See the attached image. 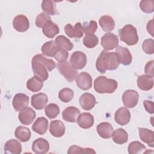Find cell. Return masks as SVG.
I'll use <instances>...</instances> for the list:
<instances>
[{"label":"cell","instance_id":"cell-1","mask_svg":"<svg viewBox=\"0 0 154 154\" xmlns=\"http://www.w3.org/2000/svg\"><path fill=\"white\" fill-rule=\"evenodd\" d=\"M31 64L34 75L40 78L43 81L48 78V72L52 71L56 66L54 61L51 59L46 58L42 54L34 55L32 57Z\"/></svg>","mask_w":154,"mask_h":154},{"label":"cell","instance_id":"cell-2","mask_svg":"<svg viewBox=\"0 0 154 154\" xmlns=\"http://www.w3.org/2000/svg\"><path fill=\"white\" fill-rule=\"evenodd\" d=\"M119 64L120 62L116 52H109L103 50L96 60V68L100 73H105L107 70H114L117 69Z\"/></svg>","mask_w":154,"mask_h":154},{"label":"cell","instance_id":"cell-3","mask_svg":"<svg viewBox=\"0 0 154 154\" xmlns=\"http://www.w3.org/2000/svg\"><path fill=\"white\" fill-rule=\"evenodd\" d=\"M117 82L113 79H109L104 76H99L94 81L95 91L100 94L112 93L117 88Z\"/></svg>","mask_w":154,"mask_h":154},{"label":"cell","instance_id":"cell-4","mask_svg":"<svg viewBox=\"0 0 154 154\" xmlns=\"http://www.w3.org/2000/svg\"><path fill=\"white\" fill-rule=\"evenodd\" d=\"M120 40L129 46L136 45L138 42V36L137 29L132 25H125L119 31Z\"/></svg>","mask_w":154,"mask_h":154},{"label":"cell","instance_id":"cell-5","mask_svg":"<svg viewBox=\"0 0 154 154\" xmlns=\"http://www.w3.org/2000/svg\"><path fill=\"white\" fill-rule=\"evenodd\" d=\"M58 69L61 75H62L65 79L69 82H73L78 75V72L70 63L65 61L58 63L57 65Z\"/></svg>","mask_w":154,"mask_h":154},{"label":"cell","instance_id":"cell-6","mask_svg":"<svg viewBox=\"0 0 154 154\" xmlns=\"http://www.w3.org/2000/svg\"><path fill=\"white\" fill-rule=\"evenodd\" d=\"M138 99V93L134 90H127L122 95V101L124 105L129 108H134L137 105Z\"/></svg>","mask_w":154,"mask_h":154},{"label":"cell","instance_id":"cell-7","mask_svg":"<svg viewBox=\"0 0 154 154\" xmlns=\"http://www.w3.org/2000/svg\"><path fill=\"white\" fill-rule=\"evenodd\" d=\"M100 43L105 51L112 50L117 47L119 38L114 34L108 32L102 37Z\"/></svg>","mask_w":154,"mask_h":154},{"label":"cell","instance_id":"cell-8","mask_svg":"<svg viewBox=\"0 0 154 154\" xmlns=\"http://www.w3.org/2000/svg\"><path fill=\"white\" fill-rule=\"evenodd\" d=\"M87 57L81 51L74 52L70 58V64L76 69H83L87 64Z\"/></svg>","mask_w":154,"mask_h":154},{"label":"cell","instance_id":"cell-9","mask_svg":"<svg viewBox=\"0 0 154 154\" xmlns=\"http://www.w3.org/2000/svg\"><path fill=\"white\" fill-rule=\"evenodd\" d=\"M13 106L16 111H20L29 104V97L24 93H17L13 99Z\"/></svg>","mask_w":154,"mask_h":154},{"label":"cell","instance_id":"cell-10","mask_svg":"<svg viewBox=\"0 0 154 154\" xmlns=\"http://www.w3.org/2000/svg\"><path fill=\"white\" fill-rule=\"evenodd\" d=\"M76 84L80 89L87 90L92 87V78L89 73L83 72L76 78Z\"/></svg>","mask_w":154,"mask_h":154},{"label":"cell","instance_id":"cell-11","mask_svg":"<svg viewBox=\"0 0 154 154\" xmlns=\"http://www.w3.org/2000/svg\"><path fill=\"white\" fill-rule=\"evenodd\" d=\"M13 26L17 31L23 32L29 29V22L26 16L23 14H19L14 18Z\"/></svg>","mask_w":154,"mask_h":154},{"label":"cell","instance_id":"cell-12","mask_svg":"<svg viewBox=\"0 0 154 154\" xmlns=\"http://www.w3.org/2000/svg\"><path fill=\"white\" fill-rule=\"evenodd\" d=\"M36 117L35 112L30 107H26L20 111L18 119L20 122L25 125H30Z\"/></svg>","mask_w":154,"mask_h":154},{"label":"cell","instance_id":"cell-13","mask_svg":"<svg viewBox=\"0 0 154 154\" xmlns=\"http://www.w3.org/2000/svg\"><path fill=\"white\" fill-rule=\"evenodd\" d=\"M114 119L119 125L122 126L126 125L131 120L130 111L126 107H121L115 112Z\"/></svg>","mask_w":154,"mask_h":154},{"label":"cell","instance_id":"cell-14","mask_svg":"<svg viewBox=\"0 0 154 154\" xmlns=\"http://www.w3.org/2000/svg\"><path fill=\"white\" fill-rule=\"evenodd\" d=\"M116 53L117 55L120 64L121 63L124 66L131 64L132 61V57L128 48L123 46H118L116 49Z\"/></svg>","mask_w":154,"mask_h":154},{"label":"cell","instance_id":"cell-15","mask_svg":"<svg viewBox=\"0 0 154 154\" xmlns=\"http://www.w3.org/2000/svg\"><path fill=\"white\" fill-rule=\"evenodd\" d=\"M64 31L66 35L70 38H79L83 36L82 25L80 22L75 23L73 26L70 23H68L64 26Z\"/></svg>","mask_w":154,"mask_h":154},{"label":"cell","instance_id":"cell-16","mask_svg":"<svg viewBox=\"0 0 154 154\" xmlns=\"http://www.w3.org/2000/svg\"><path fill=\"white\" fill-rule=\"evenodd\" d=\"M32 150L37 154L46 153L49 150V142L43 138H38L33 141Z\"/></svg>","mask_w":154,"mask_h":154},{"label":"cell","instance_id":"cell-17","mask_svg":"<svg viewBox=\"0 0 154 154\" xmlns=\"http://www.w3.org/2000/svg\"><path fill=\"white\" fill-rule=\"evenodd\" d=\"M79 100L82 108L87 111L91 109L96 103L94 95L89 93H83L79 97Z\"/></svg>","mask_w":154,"mask_h":154},{"label":"cell","instance_id":"cell-18","mask_svg":"<svg viewBox=\"0 0 154 154\" xmlns=\"http://www.w3.org/2000/svg\"><path fill=\"white\" fill-rule=\"evenodd\" d=\"M48 101V96L43 93H38L31 97V105L37 110L43 109L46 106Z\"/></svg>","mask_w":154,"mask_h":154},{"label":"cell","instance_id":"cell-19","mask_svg":"<svg viewBox=\"0 0 154 154\" xmlns=\"http://www.w3.org/2000/svg\"><path fill=\"white\" fill-rule=\"evenodd\" d=\"M79 115L80 110L75 106L67 107L62 112V117L64 120L70 123L76 122Z\"/></svg>","mask_w":154,"mask_h":154},{"label":"cell","instance_id":"cell-20","mask_svg":"<svg viewBox=\"0 0 154 154\" xmlns=\"http://www.w3.org/2000/svg\"><path fill=\"white\" fill-rule=\"evenodd\" d=\"M65 126L63 122L59 120L51 122L49 126V132L51 135L55 137H61L64 135Z\"/></svg>","mask_w":154,"mask_h":154},{"label":"cell","instance_id":"cell-21","mask_svg":"<svg viewBox=\"0 0 154 154\" xmlns=\"http://www.w3.org/2000/svg\"><path fill=\"white\" fill-rule=\"evenodd\" d=\"M137 85L140 90L143 91L151 90L153 87V77L147 75L138 76L137 78Z\"/></svg>","mask_w":154,"mask_h":154},{"label":"cell","instance_id":"cell-22","mask_svg":"<svg viewBox=\"0 0 154 154\" xmlns=\"http://www.w3.org/2000/svg\"><path fill=\"white\" fill-rule=\"evenodd\" d=\"M77 123L81 128L89 129L94 124V117L89 112H83L78 116Z\"/></svg>","mask_w":154,"mask_h":154},{"label":"cell","instance_id":"cell-23","mask_svg":"<svg viewBox=\"0 0 154 154\" xmlns=\"http://www.w3.org/2000/svg\"><path fill=\"white\" fill-rule=\"evenodd\" d=\"M97 132L100 137L108 139L112 137L114 129L109 123L102 122L97 126Z\"/></svg>","mask_w":154,"mask_h":154},{"label":"cell","instance_id":"cell-24","mask_svg":"<svg viewBox=\"0 0 154 154\" xmlns=\"http://www.w3.org/2000/svg\"><path fill=\"white\" fill-rule=\"evenodd\" d=\"M139 136L142 141L153 147L154 146V134L153 131L144 128H138Z\"/></svg>","mask_w":154,"mask_h":154},{"label":"cell","instance_id":"cell-25","mask_svg":"<svg viewBox=\"0 0 154 154\" xmlns=\"http://www.w3.org/2000/svg\"><path fill=\"white\" fill-rule=\"evenodd\" d=\"M48 128V120L44 117L37 119L32 126V130L39 135L45 134Z\"/></svg>","mask_w":154,"mask_h":154},{"label":"cell","instance_id":"cell-26","mask_svg":"<svg viewBox=\"0 0 154 154\" xmlns=\"http://www.w3.org/2000/svg\"><path fill=\"white\" fill-rule=\"evenodd\" d=\"M4 152L5 153L19 154L22 152L21 144L16 140L11 139L5 143Z\"/></svg>","mask_w":154,"mask_h":154},{"label":"cell","instance_id":"cell-27","mask_svg":"<svg viewBox=\"0 0 154 154\" xmlns=\"http://www.w3.org/2000/svg\"><path fill=\"white\" fill-rule=\"evenodd\" d=\"M42 32L43 34L48 38H54L60 32L59 27L52 20L46 22L42 28Z\"/></svg>","mask_w":154,"mask_h":154},{"label":"cell","instance_id":"cell-28","mask_svg":"<svg viewBox=\"0 0 154 154\" xmlns=\"http://www.w3.org/2000/svg\"><path fill=\"white\" fill-rule=\"evenodd\" d=\"M59 48L57 46L55 41L51 40L45 43L41 48L42 54L46 56L54 57Z\"/></svg>","mask_w":154,"mask_h":154},{"label":"cell","instance_id":"cell-29","mask_svg":"<svg viewBox=\"0 0 154 154\" xmlns=\"http://www.w3.org/2000/svg\"><path fill=\"white\" fill-rule=\"evenodd\" d=\"M99 23L102 29L105 32L111 31L115 27L114 20L110 16L105 15L101 16L99 20Z\"/></svg>","mask_w":154,"mask_h":154},{"label":"cell","instance_id":"cell-30","mask_svg":"<svg viewBox=\"0 0 154 154\" xmlns=\"http://www.w3.org/2000/svg\"><path fill=\"white\" fill-rule=\"evenodd\" d=\"M43 86V81L38 77L34 76L29 79L26 82V88L32 92L40 91Z\"/></svg>","mask_w":154,"mask_h":154},{"label":"cell","instance_id":"cell-31","mask_svg":"<svg viewBox=\"0 0 154 154\" xmlns=\"http://www.w3.org/2000/svg\"><path fill=\"white\" fill-rule=\"evenodd\" d=\"M14 135L15 137L20 141L26 142L30 139L31 132L29 128L25 126H19L16 129Z\"/></svg>","mask_w":154,"mask_h":154},{"label":"cell","instance_id":"cell-32","mask_svg":"<svg viewBox=\"0 0 154 154\" xmlns=\"http://www.w3.org/2000/svg\"><path fill=\"white\" fill-rule=\"evenodd\" d=\"M112 140L118 144H122L128 140V134L123 128H119L112 133Z\"/></svg>","mask_w":154,"mask_h":154},{"label":"cell","instance_id":"cell-33","mask_svg":"<svg viewBox=\"0 0 154 154\" xmlns=\"http://www.w3.org/2000/svg\"><path fill=\"white\" fill-rule=\"evenodd\" d=\"M55 43L58 48L67 51H71L73 48V44L64 35L57 36L55 40Z\"/></svg>","mask_w":154,"mask_h":154},{"label":"cell","instance_id":"cell-34","mask_svg":"<svg viewBox=\"0 0 154 154\" xmlns=\"http://www.w3.org/2000/svg\"><path fill=\"white\" fill-rule=\"evenodd\" d=\"M42 8L48 15H56L58 13L55 2L51 0H44L42 2Z\"/></svg>","mask_w":154,"mask_h":154},{"label":"cell","instance_id":"cell-35","mask_svg":"<svg viewBox=\"0 0 154 154\" xmlns=\"http://www.w3.org/2000/svg\"><path fill=\"white\" fill-rule=\"evenodd\" d=\"M146 149V147L138 141L131 142L128 147V153L130 154H138L144 153Z\"/></svg>","mask_w":154,"mask_h":154},{"label":"cell","instance_id":"cell-36","mask_svg":"<svg viewBox=\"0 0 154 154\" xmlns=\"http://www.w3.org/2000/svg\"><path fill=\"white\" fill-rule=\"evenodd\" d=\"M45 114L51 119L55 118L60 113V108L55 103H49L45 107Z\"/></svg>","mask_w":154,"mask_h":154},{"label":"cell","instance_id":"cell-37","mask_svg":"<svg viewBox=\"0 0 154 154\" xmlns=\"http://www.w3.org/2000/svg\"><path fill=\"white\" fill-rule=\"evenodd\" d=\"M98 37L93 34L85 35V36L83 38V44L87 48H93L98 44Z\"/></svg>","mask_w":154,"mask_h":154},{"label":"cell","instance_id":"cell-38","mask_svg":"<svg viewBox=\"0 0 154 154\" xmlns=\"http://www.w3.org/2000/svg\"><path fill=\"white\" fill-rule=\"evenodd\" d=\"M73 91L69 88H64L61 89L58 93L59 99L63 102H70L73 97Z\"/></svg>","mask_w":154,"mask_h":154},{"label":"cell","instance_id":"cell-39","mask_svg":"<svg viewBox=\"0 0 154 154\" xmlns=\"http://www.w3.org/2000/svg\"><path fill=\"white\" fill-rule=\"evenodd\" d=\"M81 25L82 31L86 35L94 33L97 29V24L94 20H90L89 22H84Z\"/></svg>","mask_w":154,"mask_h":154},{"label":"cell","instance_id":"cell-40","mask_svg":"<svg viewBox=\"0 0 154 154\" xmlns=\"http://www.w3.org/2000/svg\"><path fill=\"white\" fill-rule=\"evenodd\" d=\"M96 152L91 148H83L79 146L73 145L71 146L67 151V153H95Z\"/></svg>","mask_w":154,"mask_h":154},{"label":"cell","instance_id":"cell-41","mask_svg":"<svg viewBox=\"0 0 154 154\" xmlns=\"http://www.w3.org/2000/svg\"><path fill=\"white\" fill-rule=\"evenodd\" d=\"M141 10L146 13H151L154 11V1L149 0H143L140 2Z\"/></svg>","mask_w":154,"mask_h":154},{"label":"cell","instance_id":"cell-42","mask_svg":"<svg viewBox=\"0 0 154 154\" xmlns=\"http://www.w3.org/2000/svg\"><path fill=\"white\" fill-rule=\"evenodd\" d=\"M50 20H51V18L48 14L45 13H41L37 16L35 23L37 27L43 28L45 24Z\"/></svg>","mask_w":154,"mask_h":154},{"label":"cell","instance_id":"cell-43","mask_svg":"<svg viewBox=\"0 0 154 154\" xmlns=\"http://www.w3.org/2000/svg\"><path fill=\"white\" fill-rule=\"evenodd\" d=\"M142 49L147 54H153L154 52V41L152 38L145 40L142 44Z\"/></svg>","mask_w":154,"mask_h":154},{"label":"cell","instance_id":"cell-44","mask_svg":"<svg viewBox=\"0 0 154 154\" xmlns=\"http://www.w3.org/2000/svg\"><path fill=\"white\" fill-rule=\"evenodd\" d=\"M68 57H69V53L67 52V51L59 48L57 54L54 56V58L57 61H58L60 63V62L66 61Z\"/></svg>","mask_w":154,"mask_h":154},{"label":"cell","instance_id":"cell-45","mask_svg":"<svg viewBox=\"0 0 154 154\" xmlns=\"http://www.w3.org/2000/svg\"><path fill=\"white\" fill-rule=\"evenodd\" d=\"M153 60H151L147 63L145 66L144 71L147 75L150 76L153 78Z\"/></svg>","mask_w":154,"mask_h":154},{"label":"cell","instance_id":"cell-46","mask_svg":"<svg viewBox=\"0 0 154 154\" xmlns=\"http://www.w3.org/2000/svg\"><path fill=\"white\" fill-rule=\"evenodd\" d=\"M143 105L145 109L150 114H153L154 112V105L153 102L150 100H144Z\"/></svg>","mask_w":154,"mask_h":154},{"label":"cell","instance_id":"cell-47","mask_svg":"<svg viewBox=\"0 0 154 154\" xmlns=\"http://www.w3.org/2000/svg\"><path fill=\"white\" fill-rule=\"evenodd\" d=\"M153 20L152 19L150 20L147 25V32L152 35L153 36Z\"/></svg>","mask_w":154,"mask_h":154}]
</instances>
